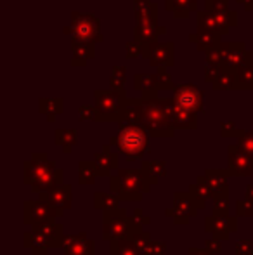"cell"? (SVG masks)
I'll list each match as a JSON object with an SVG mask.
<instances>
[{"instance_id":"7a4b0ae2","label":"cell","mask_w":253,"mask_h":255,"mask_svg":"<svg viewBox=\"0 0 253 255\" xmlns=\"http://www.w3.org/2000/svg\"><path fill=\"white\" fill-rule=\"evenodd\" d=\"M151 186L153 184L146 179L142 168H122L109 182V189L127 202H139L151 189Z\"/></svg>"},{"instance_id":"ffe728a7","label":"cell","mask_w":253,"mask_h":255,"mask_svg":"<svg viewBox=\"0 0 253 255\" xmlns=\"http://www.w3.org/2000/svg\"><path fill=\"white\" fill-rule=\"evenodd\" d=\"M142 172H144L146 179L155 186V184H158L160 177H163V175L167 174V167L162 160L144 161V163H142Z\"/></svg>"},{"instance_id":"d4e9b609","label":"cell","mask_w":253,"mask_h":255,"mask_svg":"<svg viewBox=\"0 0 253 255\" xmlns=\"http://www.w3.org/2000/svg\"><path fill=\"white\" fill-rule=\"evenodd\" d=\"M142 255H167V247L163 242H156L151 240L149 245L146 247V250L142 252Z\"/></svg>"},{"instance_id":"83f0119b","label":"cell","mask_w":253,"mask_h":255,"mask_svg":"<svg viewBox=\"0 0 253 255\" xmlns=\"http://www.w3.org/2000/svg\"><path fill=\"white\" fill-rule=\"evenodd\" d=\"M252 254H253L252 240H240L236 243V255H252Z\"/></svg>"},{"instance_id":"1f68e13d","label":"cell","mask_w":253,"mask_h":255,"mask_svg":"<svg viewBox=\"0 0 253 255\" xmlns=\"http://www.w3.org/2000/svg\"><path fill=\"white\" fill-rule=\"evenodd\" d=\"M245 200H248V202H253V177H252L250 184L247 186V191H245Z\"/></svg>"},{"instance_id":"ba28073f","label":"cell","mask_w":253,"mask_h":255,"mask_svg":"<svg viewBox=\"0 0 253 255\" xmlns=\"http://www.w3.org/2000/svg\"><path fill=\"white\" fill-rule=\"evenodd\" d=\"M229 174L236 177H252L253 175V156L240 146H231L229 148Z\"/></svg>"},{"instance_id":"3957f363","label":"cell","mask_w":253,"mask_h":255,"mask_svg":"<svg viewBox=\"0 0 253 255\" xmlns=\"http://www.w3.org/2000/svg\"><path fill=\"white\" fill-rule=\"evenodd\" d=\"M142 224L135 217H128L127 210L122 207L115 208V210L104 212V219H102V238L106 242H115V240L130 238L139 233Z\"/></svg>"},{"instance_id":"6da1fadb","label":"cell","mask_w":253,"mask_h":255,"mask_svg":"<svg viewBox=\"0 0 253 255\" xmlns=\"http://www.w3.org/2000/svg\"><path fill=\"white\" fill-rule=\"evenodd\" d=\"M63 168H56L45 153H35L24 163V184L30 186L35 193L47 191L63 184Z\"/></svg>"},{"instance_id":"52a82bcc","label":"cell","mask_w":253,"mask_h":255,"mask_svg":"<svg viewBox=\"0 0 253 255\" xmlns=\"http://www.w3.org/2000/svg\"><path fill=\"white\" fill-rule=\"evenodd\" d=\"M23 215H24L23 221L26 222V224L35 226L45 221H52L54 217H61L63 212L56 210L54 207H51V205L47 202H44V200H28V202H24Z\"/></svg>"},{"instance_id":"277c9868","label":"cell","mask_w":253,"mask_h":255,"mask_svg":"<svg viewBox=\"0 0 253 255\" xmlns=\"http://www.w3.org/2000/svg\"><path fill=\"white\" fill-rule=\"evenodd\" d=\"M113 142H116L120 153L130 160H137L148 151V135L144 128L139 125L122 127V132L118 134V137L113 139Z\"/></svg>"},{"instance_id":"4316f807","label":"cell","mask_w":253,"mask_h":255,"mask_svg":"<svg viewBox=\"0 0 253 255\" xmlns=\"http://www.w3.org/2000/svg\"><path fill=\"white\" fill-rule=\"evenodd\" d=\"M236 214L240 217H253V202L248 200H240L236 203Z\"/></svg>"},{"instance_id":"f1b7e54d","label":"cell","mask_w":253,"mask_h":255,"mask_svg":"<svg viewBox=\"0 0 253 255\" xmlns=\"http://www.w3.org/2000/svg\"><path fill=\"white\" fill-rule=\"evenodd\" d=\"M205 250L208 254H212V255H220V252H222V242H220V240H217V238L206 240V242H205Z\"/></svg>"},{"instance_id":"8fae6325","label":"cell","mask_w":253,"mask_h":255,"mask_svg":"<svg viewBox=\"0 0 253 255\" xmlns=\"http://www.w3.org/2000/svg\"><path fill=\"white\" fill-rule=\"evenodd\" d=\"M40 200L47 202L56 210L64 212L71 208V186L70 184H59L56 188H51L47 191L40 193Z\"/></svg>"},{"instance_id":"7402d4cb","label":"cell","mask_w":253,"mask_h":255,"mask_svg":"<svg viewBox=\"0 0 253 255\" xmlns=\"http://www.w3.org/2000/svg\"><path fill=\"white\" fill-rule=\"evenodd\" d=\"M109 255H142V254L130 238H122L111 242Z\"/></svg>"},{"instance_id":"30bf717a","label":"cell","mask_w":253,"mask_h":255,"mask_svg":"<svg viewBox=\"0 0 253 255\" xmlns=\"http://www.w3.org/2000/svg\"><path fill=\"white\" fill-rule=\"evenodd\" d=\"M61 249L64 255H95L94 242L87 236V233L80 235H64Z\"/></svg>"},{"instance_id":"e0dca14e","label":"cell","mask_w":253,"mask_h":255,"mask_svg":"<svg viewBox=\"0 0 253 255\" xmlns=\"http://www.w3.org/2000/svg\"><path fill=\"white\" fill-rule=\"evenodd\" d=\"M177 106L186 108V110L196 111L201 108V96L196 89L192 87H184L177 92Z\"/></svg>"},{"instance_id":"d6a6232c","label":"cell","mask_w":253,"mask_h":255,"mask_svg":"<svg viewBox=\"0 0 253 255\" xmlns=\"http://www.w3.org/2000/svg\"><path fill=\"white\" fill-rule=\"evenodd\" d=\"M187 255H212V254H208L205 249H194V247H192V249H189V254Z\"/></svg>"},{"instance_id":"9c48e42d","label":"cell","mask_w":253,"mask_h":255,"mask_svg":"<svg viewBox=\"0 0 253 255\" xmlns=\"http://www.w3.org/2000/svg\"><path fill=\"white\" fill-rule=\"evenodd\" d=\"M205 229L208 233H212L213 238L226 242L229 240L231 233L238 229V219L236 217H220V215L212 214L210 217L205 219Z\"/></svg>"},{"instance_id":"8992f818","label":"cell","mask_w":253,"mask_h":255,"mask_svg":"<svg viewBox=\"0 0 253 255\" xmlns=\"http://www.w3.org/2000/svg\"><path fill=\"white\" fill-rule=\"evenodd\" d=\"M198 205H196V200L192 198V195L189 191L187 193H175L173 195V202H172V207L167 208L165 210V215L172 217V221L175 224H189L191 222V217H194L196 212H198Z\"/></svg>"},{"instance_id":"d6986e66","label":"cell","mask_w":253,"mask_h":255,"mask_svg":"<svg viewBox=\"0 0 253 255\" xmlns=\"http://www.w3.org/2000/svg\"><path fill=\"white\" fill-rule=\"evenodd\" d=\"M120 196L116 193L109 191H97L94 195V207L95 208H101L104 212H109V210H115V208L120 207Z\"/></svg>"},{"instance_id":"ac0fdd59","label":"cell","mask_w":253,"mask_h":255,"mask_svg":"<svg viewBox=\"0 0 253 255\" xmlns=\"http://www.w3.org/2000/svg\"><path fill=\"white\" fill-rule=\"evenodd\" d=\"M170 118H172V124L175 127L182 128H194L196 127V115L194 111L186 110V108L175 106L170 110Z\"/></svg>"},{"instance_id":"2e32d148","label":"cell","mask_w":253,"mask_h":255,"mask_svg":"<svg viewBox=\"0 0 253 255\" xmlns=\"http://www.w3.org/2000/svg\"><path fill=\"white\" fill-rule=\"evenodd\" d=\"M189 193L192 195V198L196 200L198 208H205L208 198H213L212 188H210V184H208V181L205 179V175L198 177V181H196L194 184L189 186Z\"/></svg>"},{"instance_id":"4fadbf2b","label":"cell","mask_w":253,"mask_h":255,"mask_svg":"<svg viewBox=\"0 0 253 255\" xmlns=\"http://www.w3.org/2000/svg\"><path fill=\"white\" fill-rule=\"evenodd\" d=\"M33 229L40 231L42 235L47 236V240L51 242V247H61L63 238H64V226L58 224V222L52 219V221H45L40 224H35Z\"/></svg>"},{"instance_id":"603a6c76","label":"cell","mask_w":253,"mask_h":255,"mask_svg":"<svg viewBox=\"0 0 253 255\" xmlns=\"http://www.w3.org/2000/svg\"><path fill=\"white\" fill-rule=\"evenodd\" d=\"M56 142L63 146L64 153H70L71 146L77 142V130H58L56 132Z\"/></svg>"},{"instance_id":"4dcf8cb0","label":"cell","mask_w":253,"mask_h":255,"mask_svg":"<svg viewBox=\"0 0 253 255\" xmlns=\"http://www.w3.org/2000/svg\"><path fill=\"white\" fill-rule=\"evenodd\" d=\"M134 217L137 219V221L141 222V224H149V222H151V219H149L148 215L142 214L141 208H135V210H134Z\"/></svg>"},{"instance_id":"836d02e7","label":"cell","mask_w":253,"mask_h":255,"mask_svg":"<svg viewBox=\"0 0 253 255\" xmlns=\"http://www.w3.org/2000/svg\"><path fill=\"white\" fill-rule=\"evenodd\" d=\"M30 255H47V254H33V252H31Z\"/></svg>"},{"instance_id":"484cf974","label":"cell","mask_w":253,"mask_h":255,"mask_svg":"<svg viewBox=\"0 0 253 255\" xmlns=\"http://www.w3.org/2000/svg\"><path fill=\"white\" fill-rule=\"evenodd\" d=\"M132 242L137 245V249L141 250V254H142L146 250V247L149 245V242H151V236H149V233L139 231V233H135V235L132 236Z\"/></svg>"},{"instance_id":"5b68a950","label":"cell","mask_w":253,"mask_h":255,"mask_svg":"<svg viewBox=\"0 0 253 255\" xmlns=\"http://www.w3.org/2000/svg\"><path fill=\"white\" fill-rule=\"evenodd\" d=\"M142 124L156 137H170L173 132L170 110L165 111L160 106H146L142 111Z\"/></svg>"},{"instance_id":"44dd1931","label":"cell","mask_w":253,"mask_h":255,"mask_svg":"<svg viewBox=\"0 0 253 255\" xmlns=\"http://www.w3.org/2000/svg\"><path fill=\"white\" fill-rule=\"evenodd\" d=\"M99 172L95 167V161H80L78 165V184L90 186L95 182Z\"/></svg>"},{"instance_id":"9a60e30c","label":"cell","mask_w":253,"mask_h":255,"mask_svg":"<svg viewBox=\"0 0 253 255\" xmlns=\"http://www.w3.org/2000/svg\"><path fill=\"white\" fill-rule=\"evenodd\" d=\"M23 243L26 249H30L33 254H47V250L51 249V242L47 240V236L42 235L37 229L26 231L23 236Z\"/></svg>"},{"instance_id":"cb8c5ba5","label":"cell","mask_w":253,"mask_h":255,"mask_svg":"<svg viewBox=\"0 0 253 255\" xmlns=\"http://www.w3.org/2000/svg\"><path fill=\"white\" fill-rule=\"evenodd\" d=\"M229 210H231L229 195L213 196V214L220 215V217H229Z\"/></svg>"},{"instance_id":"5bb4252c","label":"cell","mask_w":253,"mask_h":255,"mask_svg":"<svg viewBox=\"0 0 253 255\" xmlns=\"http://www.w3.org/2000/svg\"><path fill=\"white\" fill-rule=\"evenodd\" d=\"M95 167H97V172L99 175H109L111 174V170H115V168H118V154L113 153L111 149H109V146H104V149H102L101 153L95 154Z\"/></svg>"},{"instance_id":"f546056e","label":"cell","mask_w":253,"mask_h":255,"mask_svg":"<svg viewBox=\"0 0 253 255\" xmlns=\"http://www.w3.org/2000/svg\"><path fill=\"white\" fill-rule=\"evenodd\" d=\"M240 148L253 156V134H243L240 137Z\"/></svg>"},{"instance_id":"7c38bea8","label":"cell","mask_w":253,"mask_h":255,"mask_svg":"<svg viewBox=\"0 0 253 255\" xmlns=\"http://www.w3.org/2000/svg\"><path fill=\"white\" fill-rule=\"evenodd\" d=\"M227 175L229 170H220V168H208L205 172V179L212 188L213 196L229 195V184H227Z\"/></svg>"}]
</instances>
